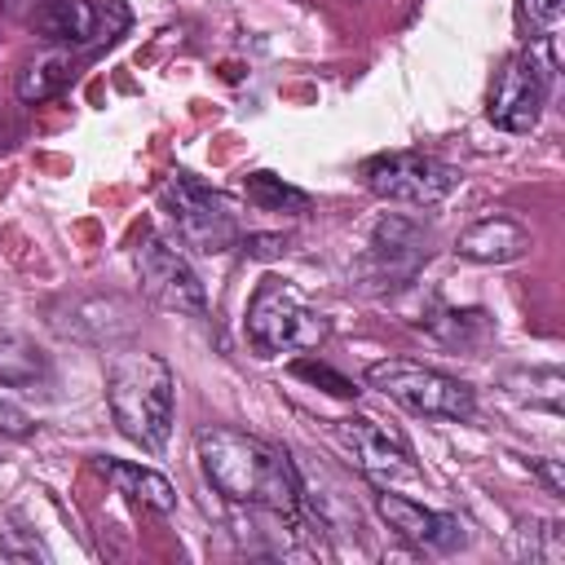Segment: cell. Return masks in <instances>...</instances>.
<instances>
[{"instance_id": "9", "label": "cell", "mask_w": 565, "mask_h": 565, "mask_svg": "<svg viewBox=\"0 0 565 565\" xmlns=\"http://www.w3.org/2000/svg\"><path fill=\"white\" fill-rule=\"evenodd\" d=\"M335 441L349 450V459H353L371 481H388V486H393V481H419V468H415L406 441H402L393 428H384V424H375V419H366V415L335 419Z\"/></svg>"}, {"instance_id": "17", "label": "cell", "mask_w": 565, "mask_h": 565, "mask_svg": "<svg viewBox=\"0 0 565 565\" xmlns=\"http://www.w3.org/2000/svg\"><path fill=\"white\" fill-rule=\"evenodd\" d=\"M243 190H247V199H252L260 212H305V207H309V194L296 190V185H287V181L274 177V172H252V177L243 181Z\"/></svg>"}, {"instance_id": "22", "label": "cell", "mask_w": 565, "mask_h": 565, "mask_svg": "<svg viewBox=\"0 0 565 565\" xmlns=\"http://www.w3.org/2000/svg\"><path fill=\"white\" fill-rule=\"evenodd\" d=\"M282 247H287V243L274 238V234H252V238H247V252H252V256H278Z\"/></svg>"}, {"instance_id": "10", "label": "cell", "mask_w": 565, "mask_h": 565, "mask_svg": "<svg viewBox=\"0 0 565 565\" xmlns=\"http://www.w3.org/2000/svg\"><path fill=\"white\" fill-rule=\"evenodd\" d=\"M375 512L384 516L388 530H397V539H406L411 547H424V552H450L463 543V525L446 512H433L406 494H393V490H380L375 494Z\"/></svg>"}, {"instance_id": "5", "label": "cell", "mask_w": 565, "mask_h": 565, "mask_svg": "<svg viewBox=\"0 0 565 565\" xmlns=\"http://www.w3.org/2000/svg\"><path fill=\"white\" fill-rule=\"evenodd\" d=\"M168 212L177 221V238L203 256H216L238 243V216L221 190H207L190 172H177L168 181Z\"/></svg>"}, {"instance_id": "21", "label": "cell", "mask_w": 565, "mask_h": 565, "mask_svg": "<svg viewBox=\"0 0 565 565\" xmlns=\"http://www.w3.org/2000/svg\"><path fill=\"white\" fill-rule=\"evenodd\" d=\"M530 468L539 472V481H543V486H547L552 494H565V477H561V468H556L552 459H534Z\"/></svg>"}, {"instance_id": "19", "label": "cell", "mask_w": 565, "mask_h": 565, "mask_svg": "<svg viewBox=\"0 0 565 565\" xmlns=\"http://www.w3.org/2000/svg\"><path fill=\"white\" fill-rule=\"evenodd\" d=\"M296 375H305V380H322V384H331V393H335V397H353V393H358V388H353L349 380H340V375H331L327 366H313V362H300V366H296Z\"/></svg>"}, {"instance_id": "16", "label": "cell", "mask_w": 565, "mask_h": 565, "mask_svg": "<svg viewBox=\"0 0 565 565\" xmlns=\"http://www.w3.org/2000/svg\"><path fill=\"white\" fill-rule=\"evenodd\" d=\"M44 375V353L35 340L18 335V331H0V384L18 388V384H35Z\"/></svg>"}, {"instance_id": "7", "label": "cell", "mask_w": 565, "mask_h": 565, "mask_svg": "<svg viewBox=\"0 0 565 565\" xmlns=\"http://www.w3.org/2000/svg\"><path fill=\"white\" fill-rule=\"evenodd\" d=\"M137 278H141V291L159 309L190 313V318H203L207 313V296H203L199 274L190 269V260L172 243H163L154 234H146L137 243Z\"/></svg>"}, {"instance_id": "11", "label": "cell", "mask_w": 565, "mask_h": 565, "mask_svg": "<svg viewBox=\"0 0 565 565\" xmlns=\"http://www.w3.org/2000/svg\"><path fill=\"white\" fill-rule=\"evenodd\" d=\"M31 26L53 40V44H93V40H110L119 31V22H106V9L88 4V0H44L31 13Z\"/></svg>"}, {"instance_id": "8", "label": "cell", "mask_w": 565, "mask_h": 565, "mask_svg": "<svg viewBox=\"0 0 565 565\" xmlns=\"http://www.w3.org/2000/svg\"><path fill=\"white\" fill-rule=\"evenodd\" d=\"M547 84H552V71L534 49L512 53L490 88V119L503 132H530L547 102Z\"/></svg>"}, {"instance_id": "13", "label": "cell", "mask_w": 565, "mask_h": 565, "mask_svg": "<svg viewBox=\"0 0 565 565\" xmlns=\"http://www.w3.org/2000/svg\"><path fill=\"white\" fill-rule=\"evenodd\" d=\"M424 230L415 225V221H406V216H384L380 225H375V238H371V256L380 260V269L388 274V278H406V274H415V265L424 260Z\"/></svg>"}, {"instance_id": "1", "label": "cell", "mask_w": 565, "mask_h": 565, "mask_svg": "<svg viewBox=\"0 0 565 565\" xmlns=\"http://www.w3.org/2000/svg\"><path fill=\"white\" fill-rule=\"evenodd\" d=\"M194 446H199V459H203L207 481L230 503L265 508L269 516L291 521V525L300 521L305 481H300L296 463L287 459V450H278V446H269V441H260L252 433L225 428V424L199 428Z\"/></svg>"}, {"instance_id": "2", "label": "cell", "mask_w": 565, "mask_h": 565, "mask_svg": "<svg viewBox=\"0 0 565 565\" xmlns=\"http://www.w3.org/2000/svg\"><path fill=\"white\" fill-rule=\"evenodd\" d=\"M106 402L128 441L141 450H163L172 433V406H177V380L172 366L159 353L132 349L110 362L106 375Z\"/></svg>"}, {"instance_id": "14", "label": "cell", "mask_w": 565, "mask_h": 565, "mask_svg": "<svg viewBox=\"0 0 565 565\" xmlns=\"http://www.w3.org/2000/svg\"><path fill=\"white\" fill-rule=\"evenodd\" d=\"M102 472H106V481H110L119 494H128V499H132V503H141V508L172 512V503H177L172 481H168V477H159V472H150V468H141V463L106 459V463H102Z\"/></svg>"}, {"instance_id": "4", "label": "cell", "mask_w": 565, "mask_h": 565, "mask_svg": "<svg viewBox=\"0 0 565 565\" xmlns=\"http://www.w3.org/2000/svg\"><path fill=\"white\" fill-rule=\"evenodd\" d=\"M331 322L305 305V296L282 282V278H265L247 305V340L269 358V353H300V349H318L327 340Z\"/></svg>"}, {"instance_id": "6", "label": "cell", "mask_w": 565, "mask_h": 565, "mask_svg": "<svg viewBox=\"0 0 565 565\" xmlns=\"http://www.w3.org/2000/svg\"><path fill=\"white\" fill-rule=\"evenodd\" d=\"M362 177L366 185L380 194V199H397V203H437L441 194H450L455 185V168L433 159V154H419V150H388V154H375L362 163Z\"/></svg>"}, {"instance_id": "20", "label": "cell", "mask_w": 565, "mask_h": 565, "mask_svg": "<svg viewBox=\"0 0 565 565\" xmlns=\"http://www.w3.org/2000/svg\"><path fill=\"white\" fill-rule=\"evenodd\" d=\"M0 433H9V437H26V433H31V419H26L18 406L0 402Z\"/></svg>"}, {"instance_id": "15", "label": "cell", "mask_w": 565, "mask_h": 565, "mask_svg": "<svg viewBox=\"0 0 565 565\" xmlns=\"http://www.w3.org/2000/svg\"><path fill=\"white\" fill-rule=\"evenodd\" d=\"M71 84V57L66 53H44V57H31L18 75V97L22 102H49L57 97L62 88Z\"/></svg>"}, {"instance_id": "18", "label": "cell", "mask_w": 565, "mask_h": 565, "mask_svg": "<svg viewBox=\"0 0 565 565\" xmlns=\"http://www.w3.org/2000/svg\"><path fill=\"white\" fill-rule=\"evenodd\" d=\"M516 9H521V22L530 26V35L547 40L565 13V0H516Z\"/></svg>"}, {"instance_id": "12", "label": "cell", "mask_w": 565, "mask_h": 565, "mask_svg": "<svg viewBox=\"0 0 565 565\" xmlns=\"http://www.w3.org/2000/svg\"><path fill=\"white\" fill-rule=\"evenodd\" d=\"M530 247V230L512 216H481L477 225H468L455 238V252L463 260H481V265H508L516 256H525Z\"/></svg>"}, {"instance_id": "3", "label": "cell", "mask_w": 565, "mask_h": 565, "mask_svg": "<svg viewBox=\"0 0 565 565\" xmlns=\"http://www.w3.org/2000/svg\"><path fill=\"white\" fill-rule=\"evenodd\" d=\"M366 384L380 388L384 397H393L402 411L424 415V419H468L477 411V397L463 380L433 371L424 362L411 358H384L366 366Z\"/></svg>"}]
</instances>
